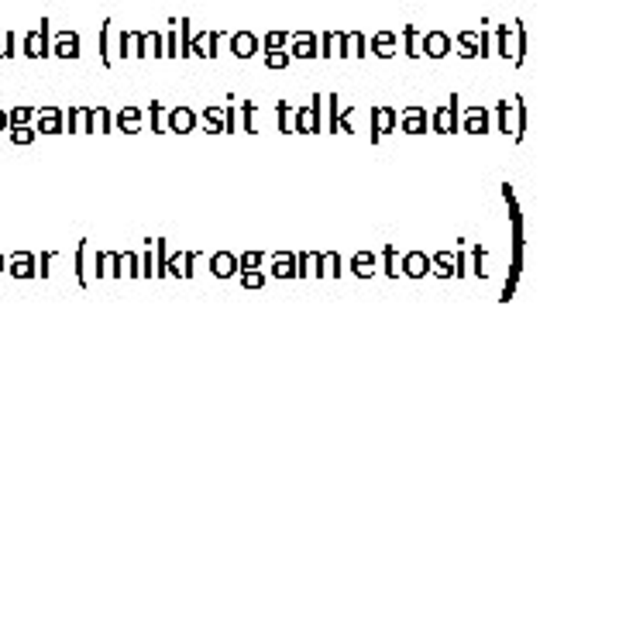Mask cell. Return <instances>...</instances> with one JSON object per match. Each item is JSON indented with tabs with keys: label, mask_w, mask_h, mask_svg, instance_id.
<instances>
[{
	"label": "cell",
	"mask_w": 619,
	"mask_h": 619,
	"mask_svg": "<svg viewBox=\"0 0 619 619\" xmlns=\"http://www.w3.org/2000/svg\"><path fill=\"white\" fill-rule=\"evenodd\" d=\"M262 262H265V255H262V252H245V255H237V269H241V272L262 269Z\"/></svg>",
	"instance_id": "40"
},
{
	"label": "cell",
	"mask_w": 619,
	"mask_h": 619,
	"mask_svg": "<svg viewBox=\"0 0 619 619\" xmlns=\"http://www.w3.org/2000/svg\"><path fill=\"white\" fill-rule=\"evenodd\" d=\"M458 128H461L464 135H488V131H492V114H488V107H482V103L464 107V121Z\"/></svg>",
	"instance_id": "4"
},
{
	"label": "cell",
	"mask_w": 619,
	"mask_h": 619,
	"mask_svg": "<svg viewBox=\"0 0 619 619\" xmlns=\"http://www.w3.org/2000/svg\"><path fill=\"white\" fill-rule=\"evenodd\" d=\"M492 45H496L492 52H499L506 62L516 66V21H513V24H499L496 35H492Z\"/></svg>",
	"instance_id": "5"
},
{
	"label": "cell",
	"mask_w": 619,
	"mask_h": 619,
	"mask_svg": "<svg viewBox=\"0 0 619 619\" xmlns=\"http://www.w3.org/2000/svg\"><path fill=\"white\" fill-rule=\"evenodd\" d=\"M86 248H90V241H79L76 255H73V275H76L79 290H90V275H86Z\"/></svg>",
	"instance_id": "19"
},
{
	"label": "cell",
	"mask_w": 619,
	"mask_h": 619,
	"mask_svg": "<svg viewBox=\"0 0 619 619\" xmlns=\"http://www.w3.org/2000/svg\"><path fill=\"white\" fill-rule=\"evenodd\" d=\"M114 124L124 131V135H138V131H141V111H138V107H124V111L114 117Z\"/></svg>",
	"instance_id": "22"
},
{
	"label": "cell",
	"mask_w": 619,
	"mask_h": 619,
	"mask_svg": "<svg viewBox=\"0 0 619 619\" xmlns=\"http://www.w3.org/2000/svg\"><path fill=\"white\" fill-rule=\"evenodd\" d=\"M485 248L482 245H471V269L468 272H475V275H479V279H485Z\"/></svg>",
	"instance_id": "43"
},
{
	"label": "cell",
	"mask_w": 619,
	"mask_h": 619,
	"mask_svg": "<svg viewBox=\"0 0 619 619\" xmlns=\"http://www.w3.org/2000/svg\"><path fill=\"white\" fill-rule=\"evenodd\" d=\"M272 275L275 279H296V255L292 252L272 255Z\"/></svg>",
	"instance_id": "16"
},
{
	"label": "cell",
	"mask_w": 619,
	"mask_h": 619,
	"mask_svg": "<svg viewBox=\"0 0 619 619\" xmlns=\"http://www.w3.org/2000/svg\"><path fill=\"white\" fill-rule=\"evenodd\" d=\"M430 272H434L437 279H451V275H454V252L430 255Z\"/></svg>",
	"instance_id": "23"
},
{
	"label": "cell",
	"mask_w": 619,
	"mask_h": 619,
	"mask_svg": "<svg viewBox=\"0 0 619 619\" xmlns=\"http://www.w3.org/2000/svg\"><path fill=\"white\" fill-rule=\"evenodd\" d=\"M210 272L217 275V279H234L237 275V255L234 252H217L210 255Z\"/></svg>",
	"instance_id": "13"
},
{
	"label": "cell",
	"mask_w": 619,
	"mask_h": 619,
	"mask_svg": "<svg viewBox=\"0 0 619 619\" xmlns=\"http://www.w3.org/2000/svg\"><path fill=\"white\" fill-rule=\"evenodd\" d=\"M396 131V111L392 107H372V145H379L382 135Z\"/></svg>",
	"instance_id": "9"
},
{
	"label": "cell",
	"mask_w": 619,
	"mask_h": 619,
	"mask_svg": "<svg viewBox=\"0 0 619 619\" xmlns=\"http://www.w3.org/2000/svg\"><path fill=\"white\" fill-rule=\"evenodd\" d=\"M337 41H341V31H327V35L320 39V48H317V52L324 58H337Z\"/></svg>",
	"instance_id": "33"
},
{
	"label": "cell",
	"mask_w": 619,
	"mask_h": 619,
	"mask_svg": "<svg viewBox=\"0 0 619 619\" xmlns=\"http://www.w3.org/2000/svg\"><path fill=\"white\" fill-rule=\"evenodd\" d=\"M93 128L103 131V135H111V131H114V114H111L107 107H97V111H93Z\"/></svg>",
	"instance_id": "35"
},
{
	"label": "cell",
	"mask_w": 619,
	"mask_h": 619,
	"mask_svg": "<svg viewBox=\"0 0 619 619\" xmlns=\"http://www.w3.org/2000/svg\"><path fill=\"white\" fill-rule=\"evenodd\" d=\"M141 56H152V58H162V56H165V48H162V35H158V31L145 35V52H141Z\"/></svg>",
	"instance_id": "39"
},
{
	"label": "cell",
	"mask_w": 619,
	"mask_h": 619,
	"mask_svg": "<svg viewBox=\"0 0 619 619\" xmlns=\"http://www.w3.org/2000/svg\"><path fill=\"white\" fill-rule=\"evenodd\" d=\"M0 58H14V31L0 35Z\"/></svg>",
	"instance_id": "51"
},
{
	"label": "cell",
	"mask_w": 619,
	"mask_h": 619,
	"mask_svg": "<svg viewBox=\"0 0 619 619\" xmlns=\"http://www.w3.org/2000/svg\"><path fill=\"white\" fill-rule=\"evenodd\" d=\"M4 272H7V258L0 255V275H4Z\"/></svg>",
	"instance_id": "57"
},
{
	"label": "cell",
	"mask_w": 619,
	"mask_h": 619,
	"mask_svg": "<svg viewBox=\"0 0 619 619\" xmlns=\"http://www.w3.org/2000/svg\"><path fill=\"white\" fill-rule=\"evenodd\" d=\"M48 48H52V56H58V58H79V52H83L76 31H58L56 41H52Z\"/></svg>",
	"instance_id": "12"
},
{
	"label": "cell",
	"mask_w": 619,
	"mask_h": 619,
	"mask_svg": "<svg viewBox=\"0 0 619 619\" xmlns=\"http://www.w3.org/2000/svg\"><path fill=\"white\" fill-rule=\"evenodd\" d=\"M320 128H324V124L313 117V111H310V107H303V111H296V114H292V131H296V135H317Z\"/></svg>",
	"instance_id": "17"
},
{
	"label": "cell",
	"mask_w": 619,
	"mask_h": 619,
	"mask_svg": "<svg viewBox=\"0 0 619 619\" xmlns=\"http://www.w3.org/2000/svg\"><path fill=\"white\" fill-rule=\"evenodd\" d=\"M7 272H11L14 279H35V275H39V262H35V255L14 252L7 258Z\"/></svg>",
	"instance_id": "10"
},
{
	"label": "cell",
	"mask_w": 619,
	"mask_h": 619,
	"mask_svg": "<svg viewBox=\"0 0 619 619\" xmlns=\"http://www.w3.org/2000/svg\"><path fill=\"white\" fill-rule=\"evenodd\" d=\"M237 275H241V286H245V290H262V286L269 282L262 269H248V272H237Z\"/></svg>",
	"instance_id": "32"
},
{
	"label": "cell",
	"mask_w": 619,
	"mask_h": 619,
	"mask_svg": "<svg viewBox=\"0 0 619 619\" xmlns=\"http://www.w3.org/2000/svg\"><path fill=\"white\" fill-rule=\"evenodd\" d=\"M320 255H324V275L341 279V275H344V269H341V255L337 252H320Z\"/></svg>",
	"instance_id": "38"
},
{
	"label": "cell",
	"mask_w": 619,
	"mask_h": 619,
	"mask_svg": "<svg viewBox=\"0 0 619 619\" xmlns=\"http://www.w3.org/2000/svg\"><path fill=\"white\" fill-rule=\"evenodd\" d=\"M255 117H258V103L245 100V103H241V131H245V135H255Z\"/></svg>",
	"instance_id": "30"
},
{
	"label": "cell",
	"mask_w": 619,
	"mask_h": 619,
	"mask_svg": "<svg viewBox=\"0 0 619 619\" xmlns=\"http://www.w3.org/2000/svg\"><path fill=\"white\" fill-rule=\"evenodd\" d=\"M111 35H114V21H103V28H100V58H103V66L117 62L114 48H111Z\"/></svg>",
	"instance_id": "25"
},
{
	"label": "cell",
	"mask_w": 619,
	"mask_h": 619,
	"mask_svg": "<svg viewBox=\"0 0 619 619\" xmlns=\"http://www.w3.org/2000/svg\"><path fill=\"white\" fill-rule=\"evenodd\" d=\"M227 45H231V52L237 58H252L258 52V39H255L252 31H234V35H227Z\"/></svg>",
	"instance_id": "14"
},
{
	"label": "cell",
	"mask_w": 619,
	"mask_h": 619,
	"mask_svg": "<svg viewBox=\"0 0 619 619\" xmlns=\"http://www.w3.org/2000/svg\"><path fill=\"white\" fill-rule=\"evenodd\" d=\"M35 117H39V128L41 135H62L66 131V111L58 107H35Z\"/></svg>",
	"instance_id": "6"
},
{
	"label": "cell",
	"mask_w": 619,
	"mask_h": 619,
	"mask_svg": "<svg viewBox=\"0 0 619 619\" xmlns=\"http://www.w3.org/2000/svg\"><path fill=\"white\" fill-rule=\"evenodd\" d=\"M107 275V255L97 252V279H103Z\"/></svg>",
	"instance_id": "55"
},
{
	"label": "cell",
	"mask_w": 619,
	"mask_h": 619,
	"mask_svg": "<svg viewBox=\"0 0 619 619\" xmlns=\"http://www.w3.org/2000/svg\"><path fill=\"white\" fill-rule=\"evenodd\" d=\"M66 128H69V131H79V107H69V114H66Z\"/></svg>",
	"instance_id": "54"
},
{
	"label": "cell",
	"mask_w": 619,
	"mask_h": 619,
	"mask_svg": "<svg viewBox=\"0 0 619 619\" xmlns=\"http://www.w3.org/2000/svg\"><path fill=\"white\" fill-rule=\"evenodd\" d=\"M382 265H386L389 279H399V255H396L392 245H386V252H382Z\"/></svg>",
	"instance_id": "37"
},
{
	"label": "cell",
	"mask_w": 619,
	"mask_h": 619,
	"mask_svg": "<svg viewBox=\"0 0 619 619\" xmlns=\"http://www.w3.org/2000/svg\"><path fill=\"white\" fill-rule=\"evenodd\" d=\"M496 131L509 135V100H499V103H496Z\"/></svg>",
	"instance_id": "42"
},
{
	"label": "cell",
	"mask_w": 619,
	"mask_h": 619,
	"mask_svg": "<svg viewBox=\"0 0 619 619\" xmlns=\"http://www.w3.org/2000/svg\"><path fill=\"white\" fill-rule=\"evenodd\" d=\"M492 56V35L485 31V24H482V31H479V58H488Z\"/></svg>",
	"instance_id": "49"
},
{
	"label": "cell",
	"mask_w": 619,
	"mask_h": 619,
	"mask_svg": "<svg viewBox=\"0 0 619 619\" xmlns=\"http://www.w3.org/2000/svg\"><path fill=\"white\" fill-rule=\"evenodd\" d=\"M499 190H503V200H506V207H509V224H513V265H509V279H506L503 296H499L503 303H509L513 292H516V282H520V275H523V213H520V203H516L513 186L503 183Z\"/></svg>",
	"instance_id": "1"
},
{
	"label": "cell",
	"mask_w": 619,
	"mask_h": 619,
	"mask_svg": "<svg viewBox=\"0 0 619 619\" xmlns=\"http://www.w3.org/2000/svg\"><path fill=\"white\" fill-rule=\"evenodd\" d=\"M162 117H165L162 103H152V107H148V121H152V131H158V135L165 131V128H162Z\"/></svg>",
	"instance_id": "48"
},
{
	"label": "cell",
	"mask_w": 619,
	"mask_h": 619,
	"mask_svg": "<svg viewBox=\"0 0 619 619\" xmlns=\"http://www.w3.org/2000/svg\"><path fill=\"white\" fill-rule=\"evenodd\" d=\"M0 131H7V111H0Z\"/></svg>",
	"instance_id": "56"
},
{
	"label": "cell",
	"mask_w": 619,
	"mask_h": 619,
	"mask_svg": "<svg viewBox=\"0 0 619 619\" xmlns=\"http://www.w3.org/2000/svg\"><path fill=\"white\" fill-rule=\"evenodd\" d=\"M354 114H358V107H354V103L341 107V111H337V131L351 135V131H354Z\"/></svg>",
	"instance_id": "31"
},
{
	"label": "cell",
	"mask_w": 619,
	"mask_h": 619,
	"mask_svg": "<svg viewBox=\"0 0 619 619\" xmlns=\"http://www.w3.org/2000/svg\"><path fill=\"white\" fill-rule=\"evenodd\" d=\"M35 117V107H14L11 114H7V124H28Z\"/></svg>",
	"instance_id": "46"
},
{
	"label": "cell",
	"mask_w": 619,
	"mask_h": 619,
	"mask_svg": "<svg viewBox=\"0 0 619 619\" xmlns=\"http://www.w3.org/2000/svg\"><path fill=\"white\" fill-rule=\"evenodd\" d=\"M451 45H454V52L461 58H479V31H461Z\"/></svg>",
	"instance_id": "21"
},
{
	"label": "cell",
	"mask_w": 619,
	"mask_h": 619,
	"mask_svg": "<svg viewBox=\"0 0 619 619\" xmlns=\"http://www.w3.org/2000/svg\"><path fill=\"white\" fill-rule=\"evenodd\" d=\"M396 45H399V39H396L392 31H379V35L372 39V52H375L379 58H392L396 52H399Z\"/></svg>",
	"instance_id": "20"
},
{
	"label": "cell",
	"mask_w": 619,
	"mask_h": 619,
	"mask_svg": "<svg viewBox=\"0 0 619 619\" xmlns=\"http://www.w3.org/2000/svg\"><path fill=\"white\" fill-rule=\"evenodd\" d=\"M513 114H516V124H513V141L520 145L523 135H526V103H523V97L513 100Z\"/></svg>",
	"instance_id": "26"
},
{
	"label": "cell",
	"mask_w": 619,
	"mask_h": 619,
	"mask_svg": "<svg viewBox=\"0 0 619 619\" xmlns=\"http://www.w3.org/2000/svg\"><path fill=\"white\" fill-rule=\"evenodd\" d=\"M265 66L269 69H286L290 66V52L286 48H265Z\"/></svg>",
	"instance_id": "34"
},
{
	"label": "cell",
	"mask_w": 619,
	"mask_h": 619,
	"mask_svg": "<svg viewBox=\"0 0 619 619\" xmlns=\"http://www.w3.org/2000/svg\"><path fill=\"white\" fill-rule=\"evenodd\" d=\"M375 269H379V258H375V252H358L354 258H351V272H354L358 279H372V275H375Z\"/></svg>",
	"instance_id": "18"
},
{
	"label": "cell",
	"mask_w": 619,
	"mask_h": 619,
	"mask_svg": "<svg viewBox=\"0 0 619 619\" xmlns=\"http://www.w3.org/2000/svg\"><path fill=\"white\" fill-rule=\"evenodd\" d=\"M237 131V114H234V97H227V107H224V135H234Z\"/></svg>",
	"instance_id": "45"
},
{
	"label": "cell",
	"mask_w": 619,
	"mask_h": 619,
	"mask_svg": "<svg viewBox=\"0 0 619 619\" xmlns=\"http://www.w3.org/2000/svg\"><path fill=\"white\" fill-rule=\"evenodd\" d=\"M451 52V39L444 31H426L424 35V56L426 58H444Z\"/></svg>",
	"instance_id": "15"
},
{
	"label": "cell",
	"mask_w": 619,
	"mask_h": 619,
	"mask_svg": "<svg viewBox=\"0 0 619 619\" xmlns=\"http://www.w3.org/2000/svg\"><path fill=\"white\" fill-rule=\"evenodd\" d=\"M203 121H207V131H210V135H224V111H220V107H207V111H203Z\"/></svg>",
	"instance_id": "29"
},
{
	"label": "cell",
	"mask_w": 619,
	"mask_h": 619,
	"mask_svg": "<svg viewBox=\"0 0 619 619\" xmlns=\"http://www.w3.org/2000/svg\"><path fill=\"white\" fill-rule=\"evenodd\" d=\"M403 52H406L409 58L424 56V35H420L413 24H406V28H403Z\"/></svg>",
	"instance_id": "24"
},
{
	"label": "cell",
	"mask_w": 619,
	"mask_h": 619,
	"mask_svg": "<svg viewBox=\"0 0 619 619\" xmlns=\"http://www.w3.org/2000/svg\"><path fill=\"white\" fill-rule=\"evenodd\" d=\"M56 258H58V252H41V262H39V275H41V279H48V275H52V269H48V265H52Z\"/></svg>",
	"instance_id": "52"
},
{
	"label": "cell",
	"mask_w": 619,
	"mask_h": 619,
	"mask_svg": "<svg viewBox=\"0 0 619 619\" xmlns=\"http://www.w3.org/2000/svg\"><path fill=\"white\" fill-rule=\"evenodd\" d=\"M48 31H52V21L41 18V28H35V31H28L24 35V56L28 58H48L52 56V39H48Z\"/></svg>",
	"instance_id": "3"
},
{
	"label": "cell",
	"mask_w": 619,
	"mask_h": 619,
	"mask_svg": "<svg viewBox=\"0 0 619 619\" xmlns=\"http://www.w3.org/2000/svg\"><path fill=\"white\" fill-rule=\"evenodd\" d=\"M458 124H461V97H458V93H451V100H447L437 114L430 117V128H434L437 135H454V131H458Z\"/></svg>",
	"instance_id": "2"
},
{
	"label": "cell",
	"mask_w": 619,
	"mask_h": 619,
	"mask_svg": "<svg viewBox=\"0 0 619 619\" xmlns=\"http://www.w3.org/2000/svg\"><path fill=\"white\" fill-rule=\"evenodd\" d=\"M523 58H526V24L516 21V66H523Z\"/></svg>",
	"instance_id": "44"
},
{
	"label": "cell",
	"mask_w": 619,
	"mask_h": 619,
	"mask_svg": "<svg viewBox=\"0 0 619 619\" xmlns=\"http://www.w3.org/2000/svg\"><path fill=\"white\" fill-rule=\"evenodd\" d=\"M365 45H368L365 35H358V31H348V56H354V58L368 56V48H365Z\"/></svg>",
	"instance_id": "41"
},
{
	"label": "cell",
	"mask_w": 619,
	"mask_h": 619,
	"mask_svg": "<svg viewBox=\"0 0 619 619\" xmlns=\"http://www.w3.org/2000/svg\"><path fill=\"white\" fill-rule=\"evenodd\" d=\"M152 248H155V255H158V262H155V275L165 279V275H169V245L158 237V241H152Z\"/></svg>",
	"instance_id": "27"
},
{
	"label": "cell",
	"mask_w": 619,
	"mask_h": 619,
	"mask_svg": "<svg viewBox=\"0 0 619 619\" xmlns=\"http://www.w3.org/2000/svg\"><path fill=\"white\" fill-rule=\"evenodd\" d=\"M121 258H124V265H128V275H131V279H138V275H141V255L124 252Z\"/></svg>",
	"instance_id": "47"
},
{
	"label": "cell",
	"mask_w": 619,
	"mask_h": 619,
	"mask_svg": "<svg viewBox=\"0 0 619 619\" xmlns=\"http://www.w3.org/2000/svg\"><path fill=\"white\" fill-rule=\"evenodd\" d=\"M399 272L409 275V279H424L426 272H430V255L426 252H406L403 258H399Z\"/></svg>",
	"instance_id": "11"
},
{
	"label": "cell",
	"mask_w": 619,
	"mask_h": 619,
	"mask_svg": "<svg viewBox=\"0 0 619 619\" xmlns=\"http://www.w3.org/2000/svg\"><path fill=\"white\" fill-rule=\"evenodd\" d=\"M286 41H290L286 31H272V35H265V48H286Z\"/></svg>",
	"instance_id": "53"
},
{
	"label": "cell",
	"mask_w": 619,
	"mask_h": 619,
	"mask_svg": "<svg viewBox=\"0 0 619 619\" xmlns=\"http://www.w3.org/2000/svg\"><path fill=\"white\" fill-rule=\"evenodd\" d=\"M152 241H145V255H141V279H152Z\"/></svg>",
	"instance_id": "50"
},
{
	"label": "cell",
	"mask_w": 619,
	"mask_h": 619,
	"mask_svg": "<svg viewBox=\"0 0 619 619\" xmlns=\"http://www.w3.org/2000/svg\"><path fill=\"white\" fill-rule=\"evenodd\" d=\"M292 114H296V111H292L286 100H279V103H275V124H279V131H282V135H290V131H292Z\"/></svg>",
	"instance_id": "28"
},
{
	"label": "cell",
	"mask_w": 619,
	"mask_h": 619,
	"mask_svg": "<svg viewBox=\"0 0 619 619\" xmlns=\"http://www.w3.org/2000/svg\"><path fill=\"white\" fill-rule=\"evenodd\" d=\"M286 52H290V58H317V56H320V52H317V35H313V31L290 35V41H286Z\"/></svg>",
	"instance_id": "7"
},
{
	"label": "cell",
	"mask_w": 619,
	"mask_h": 619,
	"mask_svg": "<svg viewBox=\"0 0 619 619\" xmlns=\"http://www.w3.org/2000/svg\"><path fill=\"white\" fill-rule=\"evenodd\" d=\"M11 141L14 145H31L35 141V128L31 124H11Z\"/></svg>",
	"instance_id": "36"
},
{
	"label": "cell",
	"mask_w": 619,
	"mask_h": 619,
	"mask_svg": "<svg viewBox=\"0 0 619 619\" xmlns=\"http://www.w3.org/2000/svg\"><path fill=\"white\" fill-rule=\"evenodd\" d=\"M165 131H175V135H190V131H196V114L190 111V107H173L169 114H165Z\"/></svg>",
	"instance_id": "8"
}]
</instances>
